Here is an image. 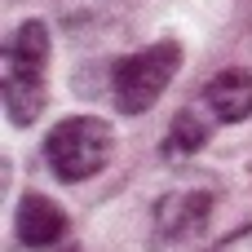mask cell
Here are the masks:
<instances>
[{
	"mask_svg": "<svg viewBox=\"0 0 252 252\" xmlns=\"http://www.w3.org/2000/svg\"><path fill=\"white\" fill-rule=\"evenodd\" d=\"M49 27L40 18H27L13 27V35L4 40L0 53V97H4V115L9 124L27 128L40 120V111L49 106Z\"/></svg>",
	"mask_w": 252,
	"mask_h": 252,
	"instance_id": "6da1fadb",
	"label": "cell"
},
{
	"mask_svg": "<svg viewBox=\"0 0 252 252\" xmlns=\"http://www.w3.org/2000/svg\"><path fill=\"white\" fill-rule=\"evenodd\" d=\"M177 66H182V44L177 40H155V44L120 58L115 71H111V97H115V106L124 115L151 111L164 97V89L173 84Z\"/></svg>",
	"mask_w": 252,
	"mask_h": 252,
	"instance_id": "7a4b0ae2",
	"label": "cell"
},
{
	"mask_svg": "<svg viewBox=\"0 0 252 252\" xmlns=\"http://www.w3.org/2000/svg\"><path fill=\"white\" fill-rule=\"evenodd\" d=\"M213 128H217V115H213L204 102H190V106L177 111L173 124H168L164 159H190L195 151H204V146L213 142Z\"/></svg>",
	"mask_w": 252,
	"mask_h": 252,
	"instance_id": "ba28073f",
	"label": "cell"
},
{
	"mask_svg": "<svg viewBox=\"0 0 252 252\" xmlns=\"http://www.w3.org/2000/svg\"><path fill=\"white\" fill-rule=\"evenodd\" d=\"M199 102L217 115V124H244L252 115V75L244 66H230V71L213 75L199 89Z\"/></svg>",
	"mask_w": 252,
	"mask_h": 252,
	"instance_id": "52a82bcc",
	"label": "cell"
},
{
	"mask_svg": "<svg viewBox=\"0 0 252 252\" xmlns=\"http://www.w3.org/2000/svg\"><path fill=\"white\" fill-rule=\"evenodd\" d=\"M208 252H252V226L235 230V235H226L217 248H208Z\"/></svg>",
	"mask_w": 252,
	"mask_h": 252,
	"instance_id": "9c48e42d",
	"label": "cell"
},
{
	"mask_svg": "<svg viewBox=\"0 0 252 252\" xmlns=\"http://www.w3.org/2000/svg\"><path fill=\"white\" fill-rule=\"evenodd\" d=\"M137 4H142V0H58L66 31L80 35V40H93V35H111V31H120V27L133 18Z\"/></svg>",
	"mask_w": 252,
	"mask_h": 252,
	"instance_id": "5b68a950",
	"label": "cell"
},
{
	"mask_svg": "<svg viewBox=\"0 0 252 252\" xmlns=\"http://www.w3.org/2000/svg\"><path fill=\"white\" fill-rule=\"evenodd\" d=\"M13 230H18V244L22 248H53L62 235H66V213L49 199V195H22L18 204V217H13Z\"/></svg>",
	"mask_w": 252,
	"mask_h": 252,
	"instance_id": "8992f818",
	"label": "cell"
},
{
	"mask_svg": "<svg viewBox=\"0 0 252 252\" xmlns=\"http://www.w3.org/2000/svg\"><path fill=\"white\" fill-rule=\"evenodd\" d=\"M213 213H217V195H213V190H199V186L168 190V195L155 204V239L168 244V248L195 244V239L208 235Z\"/></svg>",
	"mask_w": 252,
	"mask_h": 252,
	"instance_id": "277c9868",
	"label": "cell"
},
{
	"mask_svg": "<svg viewBox=\"0 0 252 252\" xmlns=\"http://www.w3.org/2000/svg\"><path fill=\"white\" fill-rule=\"evenodd\" d=\"M111 159V128L97 115H71L44 137V164L58 182H89Z\"/></svg>",
	"mask_w": 252,
	"mask_h": 252,
	"instance_id": "3957f363",
	"label": "cell"
}]
</instances>
